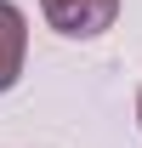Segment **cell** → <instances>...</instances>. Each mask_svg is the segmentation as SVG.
<instances>
[{"label":"cell","instance_id":"obj_1","mask_svg":"<svg viewBox=\"0 0 142 148\" xmlns=\"http://www.w3.org/2000/svg\"><path fill=\"white\" fill-rule=\"evenodd\" d=\"M40 12H46V23H51L57 34L91 40V34H102V29H114L119 0H40Z\"/></svg>","mask_w":142,"mask_h":148},{"label":"cell","instance_id":"obj_2","mask_svg":"<svg viewBox=\"0 0 142 148\" xmlns=\"http://www.w3.org/2000/svg\"><path fill=\"white\" fill-rule=\"evenodd\" d=\"M29 57V17H23L12 0H0V91H12Z\"/></svg>","mask_w":142,"mask_h":148},{"label":"cell","instance_id":"obj_3","mask_svg":"<svg viewBox=\"0 0 142 148\" xmlns=\"http://www.w3.org/2000/svg\"><path fill=\"white\" fill-rule=\"evenodd\" d=\"M137 120H142V97H137Z\"/></svg>","mask_w":142,"mask_h":148}]
</instances>
